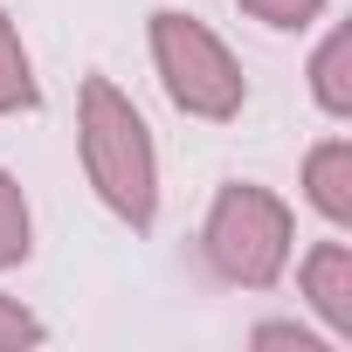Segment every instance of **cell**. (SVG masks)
<instances>
[{"label":"cell","mask_w":352,"mask_h":352,"mask_svg":"<svg viewBox=\"0 0 352 352\" xmlns=\"http://www.w3.org/2000/svg\"><path fill=\"white\" fill-rule=\"evenodd\" d=\"M304 90H311L318 118H331V124L352 118V28H345V21H331V28L318 35V49H311V63H304Z\"/></svg>","instance_id":"8992f818"},{"label":"cell","mask_w":352,"mask_h":352,"mask_svg":"<svg viewBox=\"0 0 352 352\" xmlns=\"http://www.w3.org/2000/svg\"><path fill=\"white\" fill-rule=\"evenodd\" d=\"M76 166L118 228L145 235L159 221V138L145 111L97 69L76 83Z\"/></svg>","instance_id":"6da1fadb"},{"label":"cell","mask_w":352,"mask_h":352,"mask_svg":"<svg viewBox=\"0 0 352 352\" xmlns=\"http://www.w3.org/2000/svg\"><path fill=\"white\" fill-rule=\"evenodd\" d=\"M145 56H152V76L166 90V104L194 118V124H235L249 111V76H242V56L187 8H159L145 21Z\"/></svg>","instance_id":"3957f363"},{"label":"cell","mask_w":352,"mask_h":352,"mask_svg":"<svg viewBox=\"0 0 352 352\" xmlns=\"http://www.w3.org/2000/svg\"><path fill=\"white\" fill-rule=\"evenodd\" d=\"M42 104V83H35V56L21 42V21L0 8V124L8 118H28Z\"/></svg>","instance_id":"52a82bcc"},{"label":"cell","mask_w":352,"mask_h":352,"mask_svg":"<svg viewBox=\"0 0 352 352\" xmlns=\"http://www.w3.org/2000/svg\"><path fill=\"white\" fill-rule=\"evenodd\" d=\"M297 256V214L263 180H221L201 214V263L228 290H276Z\"/></svg>","instance_id":"7a4b0ae2"},{"label":"cell","mask_w":352,"mask_h":352,"mask_svg":"<svg viewBox=\"0 0 352 352\" xmlns=\"http://www.w3.org/2000/svg\"><path fill=\"white\" fill-rule=\"evenodd\" d=\"M297 194H304V208L324 221V228H352V138L345 131H331V138H318L311 152H304V166H297Z\"/></svg>","instance_id":"5b68a950"},{"label":"cell","mask_w":352,"mask_h":352,"mask_svg":"<svg viewBox=\"0 0 352 352\" xmlns=\"http://www.w3.org/2000/svg\"><path fill=\"white\" fill-rule=\"evenodd\" d=\"M297 290H304L311 324L331 331L338 345H352V242H345L338 228L297 256Z\"/></svg>","instance_id":"277c9868"},{"label":"cell","mask_w":352,"mask_h":352,"mask_svg":"<svg viewBox=\"0 0 352 352\" xmlns=\"http://www.w3.org/2000/svg\"><path fill=\"white\" fill-rule=\"evenodd\" d=\"M28 345H49V324H42L21 297L0 290V352H28Z\"/></svg>","instance_id":"8fae6325"},{"label":"cell","mask_w":352,"mask_h":352,"mask_svg":"<svg viewBox=\"0 0 352 352\" xmlns=\"http://www.w3.org/2000/svg\"><path fill=\"white\" fill-rule=\"evenodd\" d=\"M235 8H242L249 21L276 28V35H304V28H318V21H324L331 0H235Z\"/></svg>","instance_id":"30bf717a"},{"label":"cell","mask_w":352,"mask_h":352,"mask_svg":"<svg viewBox=\"0 0 352 352\" xmlns=\"http://www.w3.org/2000/svg\"><path fill=\"white\" fill-rule=\"evenodd\" d=\"M35 256V208H28V194H21V180L8 166H0V276L8 270H21Z\"/></svg>","instance_id":"ba28073f"},{"label":"cell","mask_w":352,"mask_h":352,"mask_svg":"<svg viewBox=\"0 0 352 352\" xmlns=\"http://www.w3.org/2000/svg\"><path fill=\"white\" fill-rule=\"evenodd\" d=\"M249 345H256V352H338L331 331L297 324V318H263V324H249Z\"/></svg>","instance_id":"9c48e42d"}]
</instances>
